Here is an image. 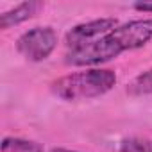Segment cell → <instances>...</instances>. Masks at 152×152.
Instances as JSON below:
<instances>
[{
	"label": "cell",
	"mask_w": 152,
	"mask_h": 152,
	"mask_svg": "<svg viewBox=\"0 0 152 152\" xmlns=\"http://www.w3.org/2000/svg\"><path fill=\"white\" fill-rule=\"evenodd\" d=\"M152 39V20H132L118 25L100 39L73 48L66 54V63L73 66H91L111 61L125 50H134Z\"/></svg>",
	"instance_id": "1"
},
{
	"label": "cell",
	"mask_w": 152,
	"mask_h": 152,
	"mask_svg": "<svg viewBox=\"0 0 152 152\" xmlns=\"http://www.w3.org/2000/svg\"><path fill=\"white\" fill-rule=\"evenodd\" d=\"M116 84V73L113 70L91 68L86 72L70 73L56 79L50 84V90L56 97L66 102L95 99L107 93Z\"/></svg>",
	"instance_id": "2"
},
{
	"label": "cell",
	"mask_w": 152,
	"mask_h": 152,
	"mask_svg": "<svg viewBox=\"0 0 152 152\" xmlns=\"http://www.w3.org/2000/svg\"><path fill=\"white\" fill-rule=\"evenodd\" d=\"M56 45H57V34L52 27H34L23 32L16 41L18 52L32 63L47 59L54 52Z\"/></svg>",
	"instance_id": "3"
},
{
	"label": "cell",
	"mask_w": 152,
	"mask_h": 152,
	"mask_svg": "<svg viewBox=\"0 0 152 152\" xmlns=\"http://www.w3.org/2000/svg\"><path fill=\"white\" fill-rule=\"evenodd\" d=\"M116 27H118V23L115 18H100V20H91V22H86L81 25H75L66 34V45L72 50L90 45V43L100 39L102 36L109 34Z\"/></svg>",
	"instance_id": "4"
},
{
	"label": "cell",
	"mask_w": 152,
	"mask_h": 152,
	"mask_svg": "<svg viewBox=\"0 0 152 152\" xmlns=\"http://www.w3.org/2000/svg\"><path fill=\"white\" fill-rule=\"evenodd\" d=\"M41 7H43L41 2H23V4H18L15 9L6 11L2 16H0V29H9L13 25H18L22 22L32 18Z\"/></svg>",
	"instance_id": "5"
},
{
	"label": "cell",
	"mask_w": 152,
	"mask_h": 152,
	"mask_svg": "<svg viewBox=\"0 0 152 152\" xmlns=\"http://www.w3.org/2000/svg\"><path fill=\"white\" fill-rule=\"evenodd\" d=\"M2 152H43V147L31 140L22 138H4L0 145Z\"/></svg>",
	"instance_id": "6"
},
{
	"label": "cell",
	"mask_w": 152,
	"mask_h": 152,
	"mask_svg": "<svg viewBox=\"0 0 152 152\" xmlns=\"http://www.w3.org/2000/svg\"><path fill=\"white\" fill-rule=\"evenodd\" d=\"M127 93L129 95H150L152 93V68L147 72L140 73L127 84Z\"/></svg>",
	"instance_id": "7"
},
{
	"label": "cell",
	"mask_w": 152,
	"mask_h": 152,
	"mask_svg": "<svg viewBox=\"0 0 152 152\" xmlns=\"http://www.w3.org/2000/svg\"><path fill=\"white\" fill-rule=\"evenodd\" d=\"M120 152H152V140L150 138H138L131 136L120 141Z\"/></svg>",
	"instance_id": "8"
},
{
	"label": "cell",
	"mask_w": 152,
	"mask_h": 152,
	"mask_svg": "<svg viewBox=\"0 0 152 152\" xmlns=\"http://www.w3.org/2000/svg\"><path fill=\"white\" fill-rule=\"evenodd\" d=\"M134 9H138V11H152V4H147V2L134 4Z\"/></svg>",
	"instance_id": "9"
},
{
	"label": "cell",
	"mask_w": 152,
	"mask_h": 152,
	"mask_svg": "<svg viewBox=\"0 0 152 152\" xmlns=\"http://www.w3.org/2000/svg\"><path fill=\"white\" fill-rule=\"evenodd\" d=\"M50 152H77V150H68V148H52Z\"/></svg>",
	"instance_id": "10"
}]
</instances>
